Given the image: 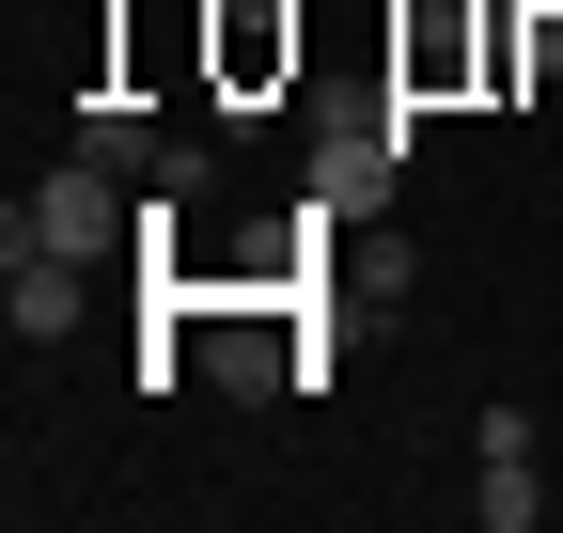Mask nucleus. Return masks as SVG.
<instances>
[{"mask_svg":"<svg viewBox=\"0 0 563 533\" xmlns=\"http://www.w3.org/2000/svg\"><path fill=\"white\" fill-rule=\"evenodd\" d=\"M220 79H235V95L298 79V17H282V0H220Z\"/></svg>","mask_w":563,"mask_h":533,"instance_id":"nucleus-3","label":"nucleus"},{"mask_svg":"<svg viewBox=\"0 0 563 533\" xmlns=\"http://www.w3.org/2000/svg\"><path fill=\"white\" fill-rule=\"evenodd\" d=\"M470 518H485V533H532V518H548V487H532V455H485V487H470Z\"/></svg>","mask_w":563,"mask_h":533,"instance_id":"nucleus-5","label":"nucleus"},{"mask_svg":"<svg viewBox=\"0 0 563 533\" xmlns=\"http://www.w3.org/2000/svg\"><path fill=\"white\" fill-rule=\"evenodd\" d=\"M16 236H47V251H110V236H141V188H125L110 157H63V173L16 188Z\"/></svg>","mask_w":563,"mask_h":533,"instance_id":"nucleus-1","label":"nucleus"},{"mask_svg":"<svg viewBox=\"0 0 563 533\" xmlns=\"http://www.w3.org/2000/svg\"><path fill=\"white\" fill-rule=\"evenodd\" d=\"M0 314H16V346H63V329L95 314V251H47V236H0Z\"/></svg>","mask_w":563,"mask_h":533,"instance_id":"nucleus-2","label":"nucleus"},{"mask_svg":"<svg viewBox=\"0 0 563 533\" xmlns=\"http://www.w3.org/2000/svg\"><path fill=\"white\" fill-rule=\"evenodd\" d=\"M517 79H532V95H563V17H532V32H517Z\"/></svg>","mask_w":563,"mask_h":533,"instance_id":"nucleus-6","label":"nucleus"},{"mask_svg":"<svg viewBox=\"0 0 563 533\" xmlns=\"http://www.w3.org/2000/svg\"><path fill=\"white\" fill-rule=\"evenodd\" d=\"M79 157H110L125 188H157V157H173V142H157V110H125V95H95V110H79Z\"/></svg>","mask_w":563,"mask_h":533,"instance_id":"nucleus-4","label":"nucleus"}]
</instances>
